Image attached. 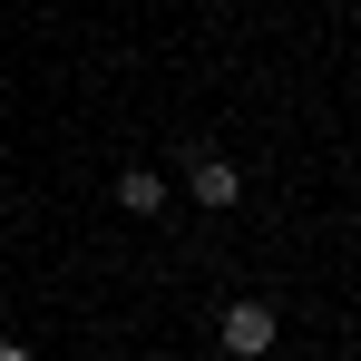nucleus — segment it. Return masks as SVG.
Wrapping results in <instances>:
<instances>
[{
    "instance_id": "f257e3e1",
    "label": "nucleus",
    "mask_w": 361,
    "mask_h": 361,
    "mask_svg": "<svg viewBox=\"0 0 361 361\" xmlns=\"http://www.w3.org/2000/svg\"><path fill=\"white\" fill-rule=\"evenodd\" d=\"M176 185L205 205V215H235V205H244V166L215 157V147H185V157H176Z\"/></svg>"
},
{
    "instance_id": "20e7f679",
    "label": "nucleus",
    "mask_w": 361,
    "mask_h": 361,
    "mask_svg": "<svg viewBox=\"0 0 361 361\" xmlns=\"http://www.w3.org/2000/svg\"><path fill=\"white\" fill-rule=\"evenodd\" d=\"M0 361H30V352H20V342H0Z\"/></svg>"
},
{
    "instance_id": "f03ea898",
    "label": "nucleus",
    "mask_w": 361,
    "mask_h": 361,
    "mask_svg": "<svg viewBox=\"0 0 361 361\" xmlns=\"http://www.w3.org/2000/svg\"><path fill=\"white\" fill-rule=\"evenodd\" d=\"M215 342L235 361H264L274 342H283V322H274V302H225V322H215Z\"/></svg>"
},
{
    "instance_id": "7ed1b4c3",
    "label": "nucleus",
    "mask_w": 361,
    "mask_h": 361,
    "mask_svg": "<svg viewBox=\"0 0 361 361\" xmlns=\"http://www.w3.org/2000/svg\"><path fill=\"white\" fill-rule=\"evenodd\" d=\"M118 205H127V215H157V205H166V176H157V166H127V176H118Z\"/></svg>"
}]
</instances>
